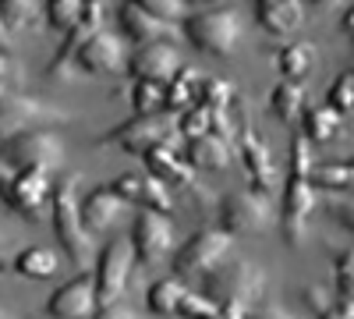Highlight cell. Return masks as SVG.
<instances>
[{"label":"cell","mask_w":354,"mask_h":319,"mask_svg":"<svg viewBox=\"0 0 354 319\" xmlns=\"http://www.w3.org/2000/svg\"><path fill=\"white\" fill-rule=\"evenodd\" d=\"M50 220H53V235L64 245V252L71 255V263H85L88 252H93V235L85 230L82 213H78V174L57 181V192L50 195Z\"/></svg>","instance_id":"obj_1"},{"label":"cell","mask_w":354,"mask_h":319,"mask_svg":"<svg viewBox=\"0 0 354 319\" xmlns=\"http://www.w3.org/2000/svg\"><path fill=\"white\" fill-rule=\"evenodd\" d=\"M71 121V110L46 103L39 96H28V93H4L0 96V146L25 131H39V128H53V125H64Z\"/></svg>","instance_id":"obj_2"},{"label":"cell","mask_w":354,"mask_h":319,"mask_svg":"<svg viewBox=\"0 0 354 319\" xmlns=\"http://www.w3.org/2000/svg\"><path fill=\"white\" fill-rule=\"evenodd\" d=\"M266 291V273L252 259H234V263H220L216 270H209L202 277V295L213 298L216 305L223 302H241L252 305L255 298H262Z\"/></svg>","instance_id":"obj_3"},{"label":"cell","mask_w":354,"mask_h":319,"mask_svg":"<svg viewBox=\"0 0 354 319\" xmlns=\"http://www.w3.org/2000/svg\"><path fill=\"white\" fill-rule=\"evenodd\" d=\"M185 36L195 50L213 53V57H230L241 43V18L230 8H213L198 11L185 21Z\"/></svg>","instance_id":"obj_4"},{"label":"cell","mask_w":354,"mask_h":319,"mask_svg":"<svg viewBox=\"0 0 354 319\" xmlns=\"http://www.w3.org/2000/svg\"><path fill=\"white\" fill-rule=\"evenodd\" d=\"M61 163H64V138L53 128L25 131V135H18V138L0 146V167L4 170H25V167L57 170Z\"/></svg>","instance_id":"obj_5"},{"label":"cell","mask_w":354,"mask_h":319,"mask_svg":"<svg viewBox=\"0 0 354 319\" xmlns=\"http://www.w3.org/2000/svg\"><path fill=\"white\" fill-rule=\"evenodd\" d=\"M0 195L4 202L21 217V220H43L46 217V206H50V170L43 167H25V170H15L11 178L0 181Z\"/></svg>","instance_id":"obj_6"},{"label":"cell","mask_w":354,"mask_h":319,"mask_svg":"<svg viewBox=\"0 0 354 319\" xmlns=\"http://www.w3.org/2000/svg\"><path fill=\"white\" fill-rule=\"evenodd\" d=\"M266 227H273V202L266 192L245 188L220 202V230L227 235H259Z\"/></svg>","instance_id":"obj_7"},{"label":"cell","mask_w":354,"mask_h":319,"mask_svg":"<svg viewBox=\"0 0 354 319\" xmlns=\"http://www.w3.org/2000/svg\"><path fill=\"white\" fill-rule=\"evenodd\" d=\"M177 135V121L167 118V113H156V118H135L121 128H113L100 138V146H106V142H113L117 149H124L131 156H145V153H153L160 149L163 142H170Z\"/></svg>","instance_id":"obj_8"},{"label":"cell","mask_w":354,"mask_h":319,"mask_svg":"<svg viewBox=\"0 0 354 319\" xmlns=\"http://www.w3.org/2000/svg\"><path fill=\"white\" fill-rule=\"evenodd\" d=\"M131 266H135V248L128 238H113L110 245H103L100 252V263H96V302L100 309L106 305H117V298L124 295L128 287V277H131Z\"/></svg>","instance_id":"obj_9"},{"label":"cell","mask_w":354,"mask_h":319,"mask_svg":"<svg viewBox=\"0 0 354 319\" xmlns=\"http://www.w3.org/2000/svg\"><path fill=\"white\" fill-rule=\"evenodd\" d=\"M230 252V235L227 230H198L192 235L174 255V273L177 277H205L223 263V255Z\"/></svg>","instance_id":"obj_10"},{"label":"cell","mask_w":354,"mask_h":319,"mask_svg":"<svg viewBox=\"0 0 354 319\" xmlns=\"http://www.w3.org/2000/svg\"><path fill=\"white\" fill-rule=\"evenodd\" d=\"M131 248H135V263L142 266H156L167 259L170 245H174V224L170 217L163 213H153V210H142L135 217V227H131Z\"/></svg>","instance_id":"obj_11"},{"label":"cell","mask_w":354,"mask_h":319,"mask_svg":"<svg viewBox=\"0 0 354 319\" xmlns=\"http://www.w3.org/2000/svg\"><path fill=\"white\" fill-rule=\"evenodd\" d=\"M75 64L85 71V75H121L128 71V50H124V39L100 28L96 36H88L78 53H75Z\"/></svg>","instance_id":"obj_12"},{"label":"cell","mask_w":354,"mask_h":319,"mask_svg":"<svg viewBox=\"0 0 354 319\" xmlns=\"http://www.w3.org/2000/svg\"><path fill=\"white\" fill-rule=\"evenodd\" d=\"M238 149H241V160H245V170H248V178H252V188L255 192H270L280 178V167L273 160V149H270V142L262 138V131L245 121L241 131H238Z\"/></svg>","instance_id":"obj_13"},{"label":"cell","mask_w":354,"mask_h":319,"mask_svg":"<svg viewBox=\"0 0 354 319\" xmlns=\"http://www.w3.org/2000/svg\"><path fill=\"white\" fill-rule=\"evenodd\" d=\"M46 312H50L53 319H93V316L100 312L96 280L88 277V273L71 277L68 284H61V287H57V291L50 295Z\"/></svg>","instance_id":"obj_14"},{"label":"cell","mask_w":354,"mask_h":319,"mask_svg":"<svg viewBox=\"0 0 354 319\" xmlns=\"http://www.w3.org/2000/svg\"><path fill=\"white\" fill-rule=\"evenodd\" d=\"M315 210V188L305 178H290L283 188V213H280V230L287 245H301L305 241V227Z\"/></svg>","instance_id":"obj_15"},{"label":"cell","mask_w":354,"mask_h":319,"mask_svg":"<svg viewBox=\"0 0 354 319\" xmlns=\"http://www.w3.org/2000/svg\"><path fill=\"white\" fill-rule=\"evenodd\" d=\"M128 71H131V78L167 85L177 71H181V57H177L174 43H145L135 53H128Z\"/></svg>","instance_id":"obj_16"},{"label":"cell","mask_w":354,"mask_h":319,"mask_svg":"<svg viewBox=\"0 0 354 319\" xmlns=\"http://www.w3.org/2000/svg\"><path fill=\"white\" fill-rule=\"evenodd\" d=\"M145 167H149V178H156L167 188H192L195 185V167L181 156L177 135L170 142H163L160 149L145 153Z\"/></svg>","instance_id":"obj_17"},{"label":"cell","mask_w":354,"mask_h":319,"mask_svg":"<svg viewBox=\"0 0 354 319\" xmlns=\"http://www.w3.org/2000/svg\"><path fill=\"white\" fill-rule=\"evenodd\" d=\"M103 8H106V4H100V0H85V8H82V18H78V25H75L71 33L64 36L61 50L53 53V61H50V68H46V75H50V78H61V75H64V68L75 61L78 46H82L88 36H96V33H100Z\"/></svg>","instance_id":"obj_18"},{"label":"cell","mask_w":354,"mask_h":319,"mask_svg":"<svg viewBox=\"0 0 354 319\" xmlns=\"http://www.w3.org/2000/svg\"><path fill=\"white\" fill-rule=\"evenodd\" d=\"M113 195L117 199H124V202H142V206H149L153 213H170V188L167 185H160L156 178H149V174H121V178H117L113 185Z\"/></svg>","instance_id":"obj_19"},{"label":"cell","mask_w":354,"mask_h":319,"mask_svg":"<svg viewBox=\"0 0 354 319\" xmlns=\"http://www.w3.org/2000/svg\"><path fill=\"white\" fill-rule=\"evenodd\" d=\"M78 213L88 235H100V230H110L124 213V199H117L113 188H93L85 199H78Z\"/></svg>","instance_id":"obj_20"},{"label":"cell","mask_w":354,"mask_h":319,"mask_svg":"<svg viewBox=\"0 0 354 319\" xmlns=\"http://www.w3.org/2000/svg\"><path fill=\"white\" fill-rule=\"evenodd\" d=\"M121 33L135 39L138 46L145 43H170L174 39V25L153 18L142 4H121Z\"/></svg>","instance_id":"obj_21"},{"label":"cell","mask_w":354,"mask_h":319,"mask_svg":"<svg viewBox=\"0 0 354 319\" xmlns=\"http://www.w3.org/2000/svg\"><path fill=\"white\" fill-rule=\"evenodd\" d=\"M255 18L266 33L273 36H290L298 33L305 21V4L301 0H259L255 4Z\"/></svg>","instance_id":"obj_22"},{"label":"cell","mask_w":354,"mask_h":319,"mask_svg":"<svg viewBox=\"0 0 354 319\" xmlns=\"http://www.w3.org/2000/svg\"><path fill=\"white\" fill-rule=\"evenodd\" d=\"M185 160L192 167H202V170H223L230 167V142L216 138V135H202V138H192L188 149H185Z\"/></svg>","instance_id":"obj_23"},{"label":"cell","mask_w":354,"mask_h":319,"mask_svg":"<svg viewBox=\"0 0 354 319\" xmlns=\"http://www.w3.org/2000/svg\"><path fill=\"white\" fill-rule=\"evenodd\" d=\"M315 61H319V50H315L312 43H305V39L287 43V46H280V53H277V68H280L283 82H301L305 75H312Z\"/></svg>","instance_id":"obj_24"},{"label":"cell","mask_w":354,"mask_h":319,"mask_svg":"<svg viewBox=\"0 0 354 319\" xmlns=\"http://www.w3.org/2000/svg\"><path fill=\"white\" fill-rule=\"evenodd\" d=\"M57 266H61V263H57V252L46 248V245H28V248H21V252L15 255V273L32 277V280L53 277Z\"/></svg>","instance_id":"obj_25"},{"label":"cell","mask_w":354,"mask_h":319,"mask_svg":"<svg viewBox=\"0 0 354 319\" xmlns=\"http://www.w3.org/2000/svg\"><path fill=\"white\" fill-rule=\"evenodd\" d=\"M301 125H305V142L312 146V142H333L344 128V121L337 118V113L330 107H305L301 110Z\"/></svg>","instance_id":"obj_26"},{"label":"cell","mask_w":354,"mask_h":319,"mask_svg":"<svg viewBox=\"0 0 354 319\" xmlns=\"http://www.w3.org/2000/svg\"><path fill=\"white\" fill-rule=\"evenodd\" d=\"M198 71L195 68H181L170 82H167V93H163V107L167 110H188L198 96Z\"/></svg>","instance_id":"obj_27"},{"label":"cell","mask_w":354,"mask_h":319,"mask_svg":"<svg viewBox=\"0 0 354 319\" xmlns=\"http://www.w3.org/2000/svg\"><path fill=\"white\" fill-rule=\"evenodd\" d=\"M188 295V287L181 277H163L149 287V312L156 316H177V305Z\"/></svg>","instance_id":"obj_28"},{"label":"cell","mask_w":354,"mask_h":319,"mask_svg":"<svg viewBox=\"0 0 354 319\" xmlns=\"http://www.w3.org/2000/svg\"><path fill=\"white\" fill-rule=\"evenodd\" d=\"M163 93H167V85H160V82H145V78H135L131 93H128L135 118H156V113H163V110H167V107H163Z\"/></svg>","instance_id":"obj_29"},{"label":"cell","mask_w":354,"mask_h":319,"mask_svg":"<svg viewBox=\"0 0 354 319\" xmlns=\"http://www.w3.org/2000/svg\"><path fill=\"white\" fill-rule=\"evenodd\" d=\"M273 113L280 121H298L301 110H305V89L298 82H280L273 89V100H270Z\"/></svg>","instance_id":"obj_30"},{"label":"cell","mask_w":354,"mask_h":319,"mask_svg":"<svg viewBox=\"0 0 354 319\" xmlns=\"http://www.w3.org/2000/svg\"><path fill=\"white\" fill-rule=\"evenodd\" d=\"M312 188H330V192H347L354 185V167L351 163H322V167H312L308 178H305Z\"/></svg>","instance_id":"obj_31"},{"label":"cell","mask_w":354,"mask_h":319,"mask_svg":"<svg viewBox=\"0 0 354 319\" xmlns=\"http://www.w3.org/2000/svg\"><path fill=\"white\" fill-rule=\"evenodd\" d=\"M234 100H238V85L227 78H202L198 82V96L195 103H202L205 110H227Z\"/></svg>","instance_id":"obj_32"},{"label":"cell","mask_w":354,"mask_h":319,"mask_svg":"<svg viewBox=\"0 0 354 319\" xmlns=\"http://www.w3.org/2000/svg\"><path fill=\"white\" fill-rule=\"evenodd\" d=\"M43 15V4H32V0H4L0 4V18L11 33H21V28H32Z\"/></svg>","instance_id":"obj_33"},{"label":"cell","mask_w":354,"mask_h":319,"mask_svg":"<svg viewBox=\"0 0 354 319\" xmlns=\"http://www.w3.org/2000/svg\"><path fill=\"white\" fill-rule=\"evenodd\" d=\"M326 100H330L326 107L337 113L340 121H347V118H351V113H354V71H344V75H337V78H333Z\"/></svg>","instance_id":"obj_34"},{"label":"cell","mask_w":354,"mask_h":319,"mask_svg":"<svg viewBox=\"0 0 354 319\" xmlns=\"http://www.w3.org/2000/svg\"><path fill=\"white\" fill-rule=\"evenodd\" d=\"M82 0H50V4H43V15L53 28H61V33H71V28L78 25L82 18Z\"/></svg>","instance_id":"obj_35"},{"label":"cell","mask_w":354,"mask_h":319,"mask_svg":"<svg viewBox=\"0 0 354 319\" xmlns=\"http://www.w3.org/2000/svg\"><path fill=\"white\" fill-rule=\"evenodd\" d=\"M177 135L188 138V142L209 135V110H205L202 103H192L188 110H181V118H177Z\"/></svg>","instance_id":"obj_36"},{"label":"cell","mask_w":354,"mask_h":319,"mask_svg":"<svg viewBox=\"0 0 354 319\" xmlns=\"http://www.w3.org/2000/svg\"><path fill=\"white\" fill-rule=\"evenodd\" d=\"M142 8L149 11L153 18L167 21V25H177V21L192 18V4H188V0H142Z\"/></svg>","instance_id":"obj_37"},{"label":"cell","mask_w":354,"mask_h":319,"mask_svg":"<svg viewBox=\"0 0 354 319\" xmlns=\"http://www.w3.org/2000/svg\"><path fill=\"white\" fill-rule=\"evenodd\" d=\"M216 309H220V305H216L213 298H205L202 291H188V295L181 298V305H177V316H181V319H209Z\"/></svg>","instance_id":"obj_38"},{"label":"cell","mask_w":354,"mask_h":319,"mask_svg":"<svg viewBox=\"0 0 354 319\" xmlns=\"http://www.w3.org/2000/svg\"><path fill=\"white\" fill-rule=\"evenodd\" d=\"M308 170H312V146L301 135H294L290 138V178H308Z\"/></svg>","instance_id":"obj_39"},{"label":"cell","mask_w":354,"mask_h":319,"mask_svg":"<svg viewBox=\"0 0 354 319\" xmlns=\"http://www.w3.org/2000/svg\"><path fill=\"white\" fill-rule=\"evenodd\" d=\"M337 291H340V298H351V291H354V252L351 248L337 259Z\"/></svg>","instance_id":"obj_40"},{"label":"cell","mask_w":354,"mask_h":319,"mask_svg":"<svg viewBox=\"0 0 354 319\" xmlns=\"http://www.w3.org/2000/svg\"><path fill=\"white\" fill-rule=\"evenodd\" d=\"M305 305H308L312 312H319V316L333 309V302H330V291H326V287H315V284H312V287H305Z\"/></svg>","instance_id":"obj_41"},{"label":"cell","mask_w":354,"mask_h":319,"mask_svg":"<svg viewBox=\"0 0 354 319\" xmlns=\"http://www.w3.org/2000/svg\"><path fill=\"white\" fill-rule=\"evenodd\" d=\"M209 319H248V305H241V302H223Z\"/></svg>","instance_id":"obj_42"},{"label":"cell","mask_w":354,"mask_h":319,"mask_svg":"<svg viewBox=\"0 0 354 319\" xmlns=\"http://www.w3.org/2000/svg\"><path fill=\"white\" fill-rule=\"evenodd\" d=\"M93 319H135V312L124 309V305H106V309H100Z\"/></svg>","instance_id":"obj_43"},{"label":"cell","mask_w":354,"mask_h":319,"mask_svg":"<svg viewBox=\"0 0 354 319\" xmlns=\"http://www.w3.org/2000/svg\"><path fill=\"white\" fill-rule=\"evenodd\" d=\"M319 319H354V305H351V298H340V309L322 312Z\"/></svg>","instance_id":"obj_44"},{"label":"cell","mask_w":354,"mask_h":319,"mask_svg":"<svg viewBox=\"0 0 354 319\" xmlns=\"http://www.w3.org/2000/svg\"><path fill=\"white\" fill-rule=\"evenodd\" d=\"M255 319H287V312L277 309V305H262V309L255 312Z\"/></svg>","instance_id":"obj_45"},{"label":"cell","mask_w":354,"mask_h":319,"mask_svg":"<svg viewBox=\"0 0 354 319\" xmlns=\"http://www.w3.org/2000/svg\"><path fill=\"white\" fill-rule=\"evenodd\" d=\"M15 46V36H11V28L4 25V18H0V53H8Z\"/></svg>","instance_id":"obj_46"},{"label":"cell","mask_w":354,"mask_h":319,"mask_svg":"<svg viewBox=\"0 0 354 319\" xmlns=\"http://www.w3.org/2000/svg\"><path fill=\"white\" fill-rule=\"evenodd\" d=\"M4 248H8V235H4V230H0V273L8 270V255H4Z\"/></svg>","instance_id":"obj_47"},{"label":"cell","mask_w":354,"mask_h":319,"mask_svg":"<svg viewBox=\"0 0 354 319\" xmlns=\"http://www.w3.org/2000/svg\"><path fill=\"white\" fill-rule=\"evenodd\" d=\"M8 71H11V61L4 53H0V85H4V78H8Z\"/></svg>","instance_id":"obj_48"},{"label":"cell","mask_w":354,"mask_h":319,"mask_svg":"<svg viewBox=\"0 0 354 319\" xmlns=\"http://www.w3.org/2000/svg\"><path fill=\"white\" fill-rule=\"evenodd\" d=\"M351 28H354V15L347 11V15H344V33H351Z\"/></svg>","instance_id":"obj_49"},{"label":"cell","mask_w":354,"mask_h":319,"mask_svg":"<svg viewBox=\"0 0 354 319\" xmlns=\"http://www.w3.org/2000/svg\"><path fill=\"white\" fill-rule=\"evenodd\" d=\"M0 319H15V316H11L8 309H0Z\"/></svg>","instance_id":"obj_50"}]
</instances>
